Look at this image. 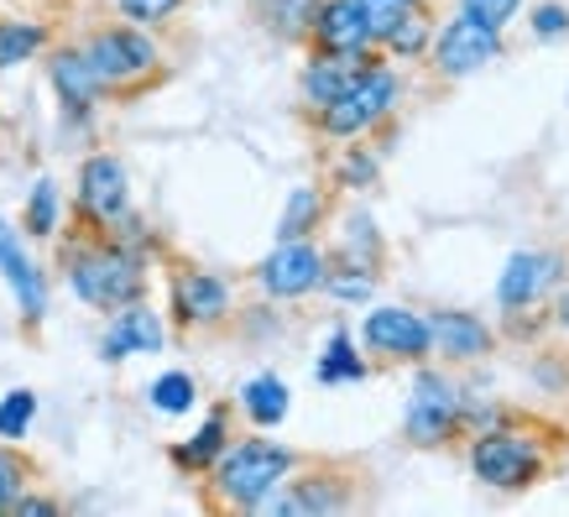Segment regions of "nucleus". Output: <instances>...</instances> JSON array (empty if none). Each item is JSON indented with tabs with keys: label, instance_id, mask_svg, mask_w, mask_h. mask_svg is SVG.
<instances>
[{
	"label": "nucleus",
	"instance_id": "4be33fe9",
	"mask_svg": "<svg viewBox=\"0 0 569 517\" xmlns=\"http://www.w3.org/2000/svg\"><path fill=\"white\" fill-rule=\"evenodd\" d=\"M329 215H335V193H329V183H298V189H288V199H282L277 241H309V236H319V230L329 225Z\"/></svg>",
	"mask_w": 569,
	"mask_h": 517
},
{
	"label": "nucleus",
	"instance_id": "6ab92c4d",
	"mask_svg": "<svg viewBox=\"0 0 569 517\" xmlns=\"http://www.w3.org/2000/svg\"><path fill=\"white\" fill-rule=\"evenodd\" d=\"M230 439H236V408L220 402V408H209V414L199 418V429H193L189 439H173V445H168V460H173V470H183L189 481H204L209 466L224 455Z\"/></svg>",
	"mask_w": 569,
	"mask_h": 517
},
{
	"label": "nucleus",
	"instance_id": "f704fd0d",
	"mask_svg": "<svg viewBox=\"0 0 569 517\" xmlns=\"http://www.w3.org/2000/svg\"><path fill=\"white\" fill-rule=\"evenodd\" d=\"M528 37L533 42H565L569 37V6L565 0H538L528 11Z\"/></svg>",
	"mask_w": 569,
	"mask_h": 517
},
{
	"label": "nucleus",
	"instance_id": "f8f14e48",
	"mask_svg": "<svg viewBox=\"0 0 569 517\" xmlns=\"http://www.w3.org/2000/svg\"><path fill=\"white\" fill-rule=\"evenodd\" d=\"M131 209V168L116 152H89L73 172L69 215L79 230H104Z\"/></svg>",
	"mask_w": 569,
	"mask_h": 517
},
{
	"label": "nucleus",
	"instance_id": "f03ea898",
	"mask_svg": "<svg viewBox=\"0 0 569 517\" xmlns=\"http://www.w3.org/2000/svg\"><path fill=\"white\" fill-rule=\"evenodd\" d=\"M303 466V455L293 445L272 439V429H251V434H236L224 455L209 466L204 476V491H209V507L220 513H246L257 517V507L272 497L277 486L288 481L293 470Z\"/></svg>",
	"mask_w": 569,
	"mask_h": 517
},
{
	"label": "nucleus",
	"instance_id": "4468645a",
	"mask_svg": "<svg viewBox=\"0 0 569 517\" xmlns=\"http://www.w3.org/2000/svg\"><path fill=\"white\" fill-rule=\"evenodd\" d=\"M569 282V257L549 251V246H522L501 261L497 272V309L501 314H522V309H543L559 288Z\"/></svg>",
	"mask_w": 569,
	"mask_h": 517
},
{
	"label": "nucleus",
	"instance_id": "9b49d317",
	"mask_svg": "<svg viewBox=\"0 0 569 517\" xmlns=\"http://www.w3.org/2000/svg\"><path fill=\"white\" fill-rule=\"evenodd\" d=\"M325 272H329V246L319 236H309V241H277L251 267V288L267 304H303V298H313L325 288Z\"/></svg>",
	"mask_w": 569,
	"mask_h": 517
},
{
	"label": "nucleus",
	"instance_id": "bb28decb",
	"mask_svg": "<svg viewBox=\"0 0 569 517\" xmlns=\"http://www.w3.org/2000/svg\"><path fill=\"white\" fill-rule=\"evenodd\" d=\"M63 215H69L63 189H58V178L42 172L32 189H27V205H21V236L27 241H58L63 236Z\"/></svg>",
	"mask_w": 569,
	"mask_h": 517
},
{
	"label": "nucleus",
	"instance_id": "7ed1b4c3",
	"mask_svg": "<svg viewBox=\"0 0 569 517\" xmlns=\"http://www.w3.org/2000/svg\"><path fill=\"white\" fill-rule=\"evenodd\" d=\"M402 95H408L402 69L387 63V58L377 52V58H371V63H366L335 100L319 105V110H309V131L319 141H329V147H340V141H377L381 147V141L392 137Z\"/></svg>",
	"mask_w": 569,
	"mask_h": 517
},
{
	"label": "nucleus",
	"instance_id": "aec40b11",
	"mask_svg": "<svg viewBox=\"0 0 569 517\" xmlns=\"http://www.w3.org/2000/svg\"><path fill=\"white\" fill-rule=\"evenodd\" d=\"M371 58H377V52H313L309 48L303 69H298V100H303V116L335 100V95H340Z\"/></svg>",
	"mask_w": 569,
	"mask_h": 517
},
{
	"label": "nucleus",
	"instance_id": "2eb2a0df",
	"mask_svg": "<svg viewBox=\"0 0 569 517\" xmlns=\"http://www.w3.org/2000/svg\"><path fill=\"white\" fill-rule=\"evenodd\" d=\"M0 272H6V288L17 298L21 325L42 329V319H48V309H52V282H48V272L37 267L32 251H27L21 225H11L6 215H0Z\"/></svg>",
	"mask_w": 569,
	"mask_h": 517
},
{
	"label": "nucleus",
	"instance_id": "c756f323",
	"mask_svg": "<svg viewBox=\"0 0 569 517\" xmlns=\"http://www.w3.org/2000/svg\"><path fill=\"white\" fill-rule=\"evenodd\" d=\"M251 11H257L261 32L277 37V42H309L319 0H251Z\"/></svg>",
	"mask_w": 569,
	"mask_h": 517
},
{
	"label": "nucleus",
	"instance_id": "9d476101",
	"mask_svg": "<svg viewBox=\"0 0 569 517\" xmlns=\"http://www.w3.org/2000/svg\"><path fill=\"white\" fill-rule=\"evenodd\" d=\"M501 52H507V32L466 17V11H455V17H445L439 27H433V42H429V58H423V63H429L433 79L460 84V79H470V73L491 69Z\"/></svg>",
	"mask_w": 569,
	"mask_h": 517
},
{
	"label": "nucleus",
	"instance_id": "2f4dec72",
	"mask_svg": "<svg viewBox=\"0 0 569 517\" xmlns=\"http://www.w3.org/2000/svg\"><path fill=\"white\" fill-rule=\"evenodd\" d=\"M27 486H37L32 455L21 445H6V439H0V517L11 513V501H17Z\"/></svg>",
	"mask_w": 569,
	"mask_h": 517
},
{
	"label": "nucleus",
	"instance_id": "cd10ccee",
	"mask_svg": "<svg viewBox=\"0 0 569 517\" xmlns=\"http://www.w3.org/2000/svg\"><path fill=\"white\" fill-rule=\"evenodd\" d=\"M52 48V27L37 17H0V73L27 69Z\"/></svg>",
	"mask_w": 569,
	"mask_h": 517
},
{
	"label": "nucleus",
	"instance_id": "a211bd4d",
	"mask_svg": "<svg viewBox=\"0 0 569 517\" xmlns=\"http://www.w3.org/2000/svg\"><path fill=\"white\" fill-rule=\"evenodd\" d=\"M303 48H313V52H377V32H371V21H366L361 0H319Z\"/></svg>",
	"mask_w": 569,
	"mask_h": 517
},
{
	"label": "nucleus",
	"instance_id": "4c0bfd02",
	"mask_svg": "<svg viewBox=\"0 0 569 517\" xmlns=\"http://www.w3.org/2000/svg\"><path fill=\"white\" fill-rule=\"evenodd\" d=\"M549 335H559V340H569V282L559 288V294L549 298Z\"/></svg>",
	"mask_w": 569,
	"mask_h": 517
},
{
	"label": "nucleus",
	"instance_id": "c85d7f7f",
	"mask_svg": "<svg viewBox=\"0 0 569 517\" xmlns=\"http://www.w3.org/2000/svg\"><path fill=\"white\" fill-rule=\"evenodd\" d=\"M377 288H381V272H377V267L329 257V272H325V288H319V294H325L329 304H340V309H366V304L377 298Z\"/></svg>",
	"mask_w": 569,
	"mask_h": 517
},
{
	"label": "nucleus",
	"instance_id": "412c9836",
	"mask_svg": "<svg viewBox=\"0 0 569 517\" xmlns=\"http://www.w3.org/2000/svg\"><path fill=\"white\" fill-rule=\"evenodd\" d=\"M236 418H246L251 429H282V418L293 414V387L277 377V371H257V377L241 381L236 392Z\"/></svg>",
	"mask_w": 569,
	"mask_h": 517
},
{
	"label": "nucleus",
	"instance_id": "20e7f679",
	"mask_svg": "<svg viewBox=\"0 0 569 517\" xmlns=\"http://www.w3.org/2000/svg\"><path fill=\"white\" fill-rule=\"evenodd\" d=\"M460 445H466L470 476H476L486 491H497V497L533 491L553 466V445L518 414L501 418V424H491V429H481V434H466Z\"/></svg>",
	"mask_w": 569,
	"mask_h": 517
},
{
	"label": "nucleus",
	"instance_id": "f3484780",
	"mask_svg": "<svg viewBox=\"0 0 569 517\" xmlns=\"http://www.w3.org/2000/svg\"><path fill=\"white\" fill-rule=\"evenodd\" d=\"M162 345H168V319H162L147 298L104 314V329H100L104 366H121V361H131V356H157Z\"/></svg>",
	"mask_w": 569,
	"mask_h": 517
},
{
	"label": "nucleus",
	"instance_id": "0eeeda50",
	"mask_svg": "<svg viewBox=\"0 0 569 517\" xmlns=\"http://www.w3.org/2000/svg\"><path fill=\"white\" fill-rule=\"evenodd\" d=\"M236 277L199 267V261H173L168 267V319L178 335H204V329L236 325Z\"/></svg>",
	"mask_w": 569,
	"mask_h": 517
},
{
	"label": "nucleus",
	"instance_id": "c9c22d12",
	"mask_svg": "<svg viewBox=\"0 0 569 517\" xmlns=\"http://www.w3.org/2000/svg\"><path fill=\"white\" fill-rule=\"evenodd\" d=\"M455 11H466V17H476V21H486V27L507 32V27L522 17V0H455Z\"/></svg>",
	"mask_w": 569,
	"mask_h": 517
},
{
	"label": "nucleus",
	"instance_id": "39448f33",
	"mask_svg": "<svg viewBox=\"0 0 569 517\" xmlns=\"http://www.w3.org/2000/svg\"><path fill=\"white\" fill-rule=\"evenodd\" d=\"M79 52L89 58L94 79L104 84L110 100H137L168 73V52L157 42V32L147 27H131V21H104V27H89L79 37Z\"/></svg>",
	"mask_w": 569,
	"mask_h": 517
},
{
	"label": "nucleus",
	"instance_id": "b1692460",
	"mask_svg": "<svg viewBox=\"0 0 569 517\" xmlns=\"http://www.w3.org/2000/svg\"><path fill=\"white\" fill-rule=\"evenodd\" d=\"M381 183L377 141H340L329 157V193H371Z\"/></svg>",
	"mask_w": 569,
	"mask_h": 517
},
{
	"label": "nucleus",
	"instance_id": "f257e3e1",
	"mask_svg": "<svg viewBox=\"0 0 569 517\" xmlns=\"http://www.w3.org/2000/svg\"><path fill=\"white\" fill-rule=\"evenodd\" d=\"M58 272L69 282V294L94 314L126 309L152 288V261L110 241L104 230H79V225H69L58 241Z\"/></svg>",
	"mask_w": 569,
	"mask_h": 517
},
{
	"label": "nucleus",
	"instance_id": "ddd939ff",
	"mask_svg": "<svg viewBox=\"0 0 569 517\" xmlns=\"http://www.w3.org/2000/svg\"><path fill=\"white\" fill-rule=\"evenodd\" d=\"M42 69H48V84H52V100H58V116L69 131H94L100 110L110 105L104 84L94 79L89 58L79 52V42H52L42 52Z\"/></svg>",
	"mask_w": 569,
	"mask_h": 517
},
{
	"label": "nucleus",
	"instance_id": "72a5a7b5",
	"mask_svg": "<svg viewBox=\"0 0 569 517\" xmlns=\"http://www.w3.org/2000/svg\"><path fill=\"white\" fill-rule=\"evenodd\" d=\"M37 424V392L32 387H11V392L0 397V439L6 445H21Z\"/></svg>",
	"mask_w": 569,
	"mask_h": 517
},
{
	"label": "nucleus",
	"instance_id": "e433bc0d",
	"mask_svg": "<svg viewBox=\"0 0 569 517\" xmlns=\"http://www.w3.org/2000/svg\"><path fill=\"white\" fill-rule=\"evenodd\" d=\"M6 517H63V501L48 497V491H37V486H27V491L11 501V513Z\"/></svg>",
	"mask_w": 569,
	"mask_h": 517
},
{
	"label": "nucleus",
	"instance_id": "6e6552de",
	"mask_svg": "<svg viewBox=\"0 0 569 517\" xmlns=\"http://www.w3.org/2000/svg\"><path fill=\"white\" fill-rule=\"evenodd\" d=\"M361 501V476L346 466H303L257 507V517H340Z\"/></svg>",
	"mask_w": 569,
	"mask_h": 517
},
{
	"label": "nucleus",
	"instance_id": "7c9ffc66",
	"mask_svg": "<svg viewBox=\"0 0 569 517\" xmlns=\"http://www.w3.org/2000/svg\"><path fill=\"white\" fill-rule=\"evenodd\" d=\"M147 408L162 418H183L199 408V381H193V371H183V366H173V371H162V377L147 381Z\"/></svg>",
	"mask_w": 569,
	"mask_h": 517
},
{
	"label": "nucleus",
	"instance_id": "473e14b6",
	"mask_svg": "<svg viewBox=\"0 0 569 517\" xmlns=\"http://www.w3.org/2000/svg\"><path fill=\"white\" fill-rule=\"evenodd\" d=\"M116 6V17L131 21V27H147V32H168L183 11H189V0H110Z\"/></svg>",
	"mask_w": 569,
	"mask_h": 517
},
{
	"label": "nucleus",
	"instance_id": "423d86ee",
	"mask_svg": "<svg viewBox=\"0 0 569 517\" xmlns=\"http://www.w3.org/2000/svg\"><path fill=\"white\" fill-rule=\"evenodd\" d=\"M466 434V387L449 377V366H413L408 402H402V439L413 449H449Z\"/></svg>",
	"mask_w": 569,
	"mask_h": 517
},
{
	"label": "nucleus",
	"instance_id": "a878e982",
	"mask_svg": "<svg viewBox=\"0 0 569 517\" xmlns=\"http://www.w3.org/2000/svg\"><path fill=\"white\" fill-rule=\"evenodd\" d=\"M329 257L340 261H361V267H387V236L377 230V220L366 215V209H346L340 215V236L329 246Z\"/></svg>",
	"mask_w": 569,
	"mask_h": 517
},
{
	"label": "nucleus",
	"instance_id": "dca6fc26",
	"mask_svg": "<svg viewBox=\"0 0 569 517\" xmlns=\"http://www.w3.org/2000/svg\"><path fill=\"white\" fill-rule=\"evenodd\" d=\"M429 340L439 366H476L486 356H497V325L470 309H429Z\"/></svg>",
	"mask_w": 569,
	"mask_h": 517
},
{
	"label": "nucleus",
	"instance_id": "58836bf2",
	"mask_svg": "<svg viewBox=\"0 0 569 517\" xmlns=\"http://www.w3.org/2000/svg\"><path fill=\"white\" fill-rule=\"evenodd\" d=\"M402 6H433V0H402Z\"/></svg>",
	"mask_w": 569,
	"mask_h": 517
},
{
	"label": "nucleus",
	"instance_id": "5701e85b",
	"mask_svg": "<svg viewBox=\"0 0 569 517\" xmlns=\"http://www.w3.org/2000/svg\"><path fill=\"white\" fill-rule=\"evenodd\" d=\"M313 377H319V387H356V381L371 377V356H366L361 340L346 325H335L325 335V345H319Z\"/></svg>",
	"mask_w": 569,
	"mask_h": 517
},
{
	"label": "nucleus",
	"instance_id": "393cba45",
	"mask_svg": "<svg viewBox=\"0 0 569 517\" xmlns=\"http://www.w3.org/2000/svg\"><path fill=\"white\" fill-rule=\"evenodd\" d=\"M433 27H439V21H433L429 6H413V11H402V17L377 37V52L387 63H397V69H402V63H423V58H429V42H433Z\"/></svg>",
	"mask_w": 569,
	"mask_h": 517
},
{
	"label": "nucleus",
	"instance_id": "1a4fd4ad",
	"mask_svg": "<svg viewBox=\"0 0 569 517\" xmlns=\"http://www.w3.org/2000/svg\"><path fill=\"white\" fill-rule=\"evenodd\" d=\"M361 350L371 356V366H423L433 361L429 340V309L413 304H366L361 314Z\"/></svg>",
	"mask_w": 569,
	"mask_h": 517
}]
</instances>
